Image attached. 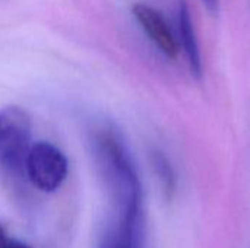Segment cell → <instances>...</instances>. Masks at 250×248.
I'll list each match as a JSON object with an SVG mask.
<instances>
[{"label":"cell","instance_id":"1","mask_svg":"<svg viewBox=\"0 0 250 248\" xmlns=\"http://www.w3.org/2000/svg\"><path fill=\"white\" fill-rule=\"evenodd\" d=\"M31 124L28 115L18 107L0 113V174L9 178L25 177V162L29 153Z\"/></svg>","mask_w":250,"mask_h":248},{"label":"cell","instance_id":"2","mask_svg":"<svg viewBox=\"0 0 250 248\" xmlns=\"http://www.w3.org/2000/svg\"><path fill=\"white\" fill-rule=\"evenodd\" d=\"M25 177L41 191H56L67 177V159L48 142L32 143L25 162Z\"/></svg>","mask_w":250,"mask_h":248},{"label":"cell","instance_id":"3","mask_svg":"<svg viewBox=\"0 0 250 248\" xmlns=\"http://www.w3.org/2000/svg\"><path fill=\"white\" fill-rule=\"evenodd\" d=\"M117 218L100 248H145V208L130 205L116 209Z\"/></svg>","mask_w":250,"mask_h":248},{"label":"cell","instance_id":"4","mask_svg":"<svg viewBox=\"0 0 250 248\" xmlns=\"http://www.w3.org/2000/svg\"><path fill=\"white\" fill-rule=\"evenodd\" d=\"M133 16L144 29V32L148 35V38L154 42V45L167 57V58H177L179 57V41L177 37L173 34L171 28L168 26L167 20L164 16L155 10L154 7L148 4H135L133 9Z\"/></svg>","mask_w":250,"mask_h":248},{"label":"cell","instance_id":"5","mask_svg":"<svg viewBox=\"0 0 250 248\" xmlns=\"http://www.w3.org/2000/svg\"><path fill=\"white\" fill-rule=\"evenodd\" d=\"M179 47L182 45L189 70L192 76L198 80L204 76V61H202V53L198 41V35L195 31V25L192 22V15L189 10V6L182 1L179 6Z\"/></svg>","mask_w":250,"mask_h":248},{"label":"cell","instance_id":"6","mask_svg":"<svg viewBox=\"0 0 250 248\" xmlns=\"http://www.w3.org/2000/svg\"><path fill=\"white\" fill-rule=\"evenodd\" d=\"M151 162H152V167L155 170V174H157L164 191L167 194L174 193L176 187H177V174H176L173 164L167 158V155L163 153L161 151H154L152 156H151Z\"/></svg>","mask_w":250,"mask_h":248},{"label":"cell","instance_id":"7","mask_svg":"<svg viewBox=\"0 0 250 248\" xmlns=\"http://www.w3.org/2000/svg\"><path fill=\"white\" fill-rule=\"evenodd\" d=\"M0 248H32L29 247L28 244L10 237L6 229L0 225Z\"/></svg>","mask_w":250,"mask_h":248},{"label":"cell","instance_id":"8","mask_svg":"<svg viewBox=\"0 0 250 248\" xmlns=\"http://www.w3.org/2000/svg\"><path fill=\"white\" fill-rule=\"evenodd\" d=\"M202 1L211 13H215L218 10V0H202Z\"/></svg>","mask_w":250,"mask_h":248}]
</instances>
